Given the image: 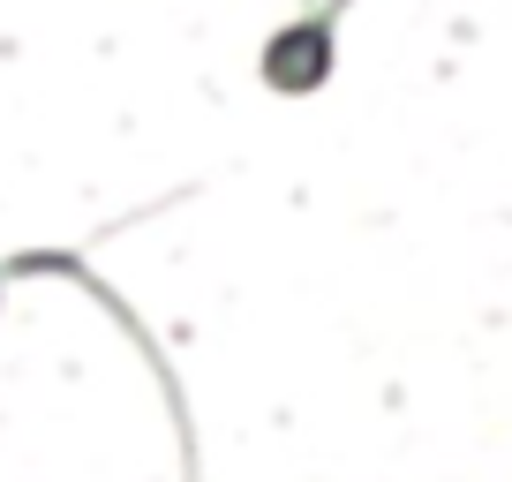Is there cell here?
Returning a JSON list of instances; mask_svg holds the SVG:
<instances>
[{
	"label": "cell",
	"instance_id": "cell-1",
	"mask_svg": "<svg viewBox=\"0 0 512 482\" xmlns=\"http://www.w3.org/2000/svg\"><path fill=\"white\" fill-rule=\"evenodd\" d=\"M339 16H347V0H324L317 16L279 23V31L264 38V53H256L264 91H279V98H317L324 83H332V68H339Z\"/></svg>",
	"mask_w": 512,
	"mask_h": 482
}]
</instances>
